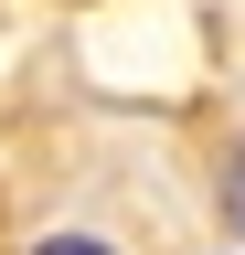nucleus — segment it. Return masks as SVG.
Here are the masks:
<instances>
[{
	"label": "nucleus",
	"instance_id": "nucleus-1",
	"mask_svg": "<svg viewBox=\"0 0 245 255\" xmlns=\"http://www.w3.org/2000/svg\"><path fill=\"white\" fill-rule=\"evenodd\" d=\"M224 213L245 223V159H235V170H224Z\"/></svg>",
	"mask_w": 245,
	"mask_h": 255
},
{
	"label": "nucleus",
	"instance_id": "nucleus-2",
	"mask_svg": "<svg viewBox=\"0 0 245 255\" xmlns=\"http://www.w3.org/2000/svg\"><path fill=\"white\" fill-rule=\"evenodd\" d=\"M43 255H107V245H85V234H53V245H43Z\"/></svg>",
	"mask_w": 245,
	"mask_h": 255
}]
</instances>
